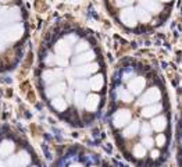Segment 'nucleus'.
I'll return each mask as SVG.
<instances>
[{
	"label": "nucleus",
	"mask_w": 182,
	"mask_h": 167,
	"mask_svg": "<svg viewBox=\"0 0 182 167\" xmlns=\"http://www.w3.org/2000/svg\"><path fill=\"white\" fill-rule=\"evenodd\" d=\"M131 121V110L128 107H118L117 110L113 113V117H111V123L113 127L115 130H122L126 124H129Z\"/></svg>",
	"instance_id": "f257e3e1"
},
{
	"label": "nucleus",
	"mask_w": 182,
	"mask_h": 167,
	"mask_svg": "<svg viewBox=\"0 0 182 167\" xmlns=\"http://www.w3.org/2000/svg\"><path fill=\"white\" fill-rule=\"evenodd\" d=\"M118 18L121 21L122 25H125L129 29H133L139 25V21H138V15H136V10L135 7H125V8H121V11L118 14Z\"/></svg>",
	"instance_id": "f03ea898"
},
{
	"label": "nucleus",
	"mask_w": 182,
	"mask_h": 167,
	"mask_svg": "<svg viewBox=\"0 0 182 167\" xmlns=\"http://www.w3.org/2000/svg\"><path fill=\"white\" fill-rule=\"evenodd\" d=\"M65 167H104V166L100 164L99 160L96 157H93L92 155L85 156L84 160H79L78 155H74V156H71L70 159L67 160Z\"/></svg>",
	"instance_id": "7ed1b4c3"
},
{
	"label": "nucleus",
	"mask_w": 182,
	"mask_h": 167,
	"mask_svg": "<svg viewBox=\"0 0 182 167\" xmlns=\"http://www.w3.org/2000/svg\"><path fill=\"white\" fill-rule=\"evenodd\" d=\"M42 79H43V82L47 84V85H53V84H56V82H60V81L64 79V70L61 67L46 70L42 74Z\"/></svg>",
	"instance_id": "20e7f679"
},
{
	"label": "nucleus",
	"mask_w": 182,
	"mask_h": 167,
	"mask_svg": "<svg viewBox=\"0 0 182 167\" xmlns=\"http://www.w3.org/2000/svg\"><path fill=\"white\" fill-rule=\"evenodd\" d=\"M138 6L143 7L146 11L153 15V18L156 17H159L161 13H163V4H161V1L159 0H139V4Z\"/></svg>",
	"instance_id": "39448f33"
},
{
	"label": "nucleus",
	"mask_w": 182,
	"mask_h": 167,
	"mask_svg": "<svg viewBox=\"0 0 182 167\" xmlns=\"http://www.w3.org/2000/svg\"><path fill=\"white\" fill-rule=\"evenodd\" d=\"M22 32H24L22 24H14V25L4 28L1 31V35L4 36L6 41H17V39H20L22 36Z\"/></svg>",
	"instance_id": "423d86ee"
},
{
	"label": "nucleus",
	"mask_w": 182,
	"mask_h": 167,
	"mask_svg": "<svg viewBox=\"0 0 182 167\" xmlns=\"http://www.w3.org/2000/svg\"><path fill=\"white\" fill-rule=\"evenodd\" d=\"M21 18V13L20 10L14 7V8H8V10H3L0 13V25H6V24H13L15 21Z\"/></svg>",
	"instance_id": "0eeeda50"
},
{
	"label": "nucleus",
	"mask_w": 182,
	"mask_h": 167,
	"mask_svg": "<svg viewBox=\"0 0 182 167\" xmlns=\"http://www.w3.org/2000/svg\"><path fill=\"white\" fill-rule=\"evenodd\" d=\"M96 60V52L93 49H89V50H85V52H81V53H75V56L71 59V64H85V63H91Z\"/></svg>",
	"instance_id": "6e6552de"
},
{
	"label": "nucleus",
	"mask_w": 182,
	"mask_h": 167,
	"mask_svg": "<svg viewBox=\"0 0 182 167\" xmlns=\"http://www.w3.org/2000/svg\"><path fill=\"white\" fill-rule=\"evenodd\" d=\"M68 89V85L65 81H60V82H56L53 85H50L49 88L46 89V95L53 99V97H57V96H63L65 95V92Z\"/></svg>",
	"instance_id": "1a4fd4ad"
},
{
	"label": "nucleus",
	"mask_w": 182,
	"mask_h": 167,
	"mask_svg": "<svg viewBox=\"0 0 182 167\" xmlns=\"http://www.w3.org/2000/svg\"><path fill=\"white\" fill-rule=\"evenodd\" d=\"M72 46H74V45L68 43V42L63 38V39L56 42V45H54V53L58 56H63V57H71L72 52H74Z\"/></svg>",
	"instance_id": "9d476101"
},
{
	"label": "nucleus",
	"mask_w": 182,
	"mask_h": 167,
	"mask_svg": "<svg viewBox=\"0 0 182 167\" xmlns=\"http://www.w3.org/2000/svg\"><path fill=\"white\" fill-rule=\"evenodd\" d=\"M100 95L99 93H91L88 99H86V104H85V111L89 113V114H93L96 113L100 106Z\"/></svg>",
	"instance_id": "9b49d317"
},
{
	"label": "nucleus",
	"mask_w": 182,
	"mask_h": 167,
	"mask_svg": "<svg viewBox=\"0 0 182 167\" xmlns=\"http://www.w3.org/2000/svg\"><path fill=\"white\" fill-rule=\"evenodd\" d=\"M50 103H52V107L56 111H58V113H64V111H67V109H68V102H67L65 97H63V96L53 97Z\"/></svg>",
	"instance_id": "f8f14e48"
},
{
	"label": "nucleus",
	"mask_w": 182,
	"mask_h": 167,
	"mask_svg": "<svg viewBox=\"0 0 182 167\" xmlns=\"http://www.w3.org/2000/svg\"><path fill=\"white\" fill-rule=\"evenodd\" d=\"M91 86H92V90L96 92V93H99L100 90L103 89V86H104V77H103V74L98 72V74H95V75L92 77Z\"/></svg>",
	"instance_id": "ddd939ff"
},
{
	"label": "nucleus",
	"mask_w": 182,
	"mask_h": 167,
	"mask_svg": "<svg viewBox=\"0 0 182 167\" xmlns=\"http://www.w3.org/2000/svg\"><path fill=\"white\" fill-rule=\"evenodd\" d=\"M14 149V144L11 141H3L0 145V157H6Z\"/></svg>",
	"instance_id": "4468645a"
},
{
	"label": "nucleus",
	"mask_w": 182,
	"mask_h": 167,
	"mask_svg": "<svg viewBox=\"0 0 182 167\" xmlns=\"http://www.w3.org/2000/svg\"><path fill=\"white\" fill-rule=\"evenodd\" d=\"M178 160H179V167H182V121H181V130L178 134Z\"/></svg>",
	"instance_id": "2eb2a0df"
},
{
	"label": "nucleus",
	"mask_w": 182,
	"mask_h": 167,
	"mask_svg": "<svg viewBox=\"0 0 182 167\" xmlns=\"http://www.w3.org/2000/svg\"><path fill=\"white\" fill-rule=\"evenodd\" d=\"M135 0H115V4L118 7H122V8H125V7H131L132 6V3Z\"/></svg>",
	"instance_id": "dca6fc26"
},
{
	"label": "nucleus",
	"mask_w": 182,
	"mask_h": 167,
	"mask_svg": "<svg viewBox=\"0 0 182 167\" xmlns=\"http://www.w3.org/2000/svg\"><path fill=\"white\" fill-rule=\"evenodd\" d=\"M4 48H6V39L3 35H0V52L4 50Z\"/></svg>",
	"instance_id": "f3484780"
},
{
	"label": "nucleus",
	"mask_w": 182,
	"mask_h": 167,
	"mask_svg": "<svg viewBox=\"0 0 182 167\" xmlns=\"http://www.w3.org/2000/svg\"><path fill=\"white\" fill-rule=\"evenodd\" d=\"M159 1H161V3H168V1H171V0H159Z\"/></svg>",
	"instance_id": "a211bd4d"
},
{
	"label": "nucleus",
	"mask_w": 182,
	"mask_h": 167,
	"mask_svg": "<svg viewBox=\"0 0 182 167\" xmlns=\"http://www.w3.org/2000/svg\"><path fill=\"white\" fill-rule=\"evenodd\" d=\"M0 1H8V0H0Z\"/></svg>",
	"instance_id": "6ab92c4d"
},
{
	"label": "nucleus",
	"mask_w": 182,
	"mask_h": 167,
	"mask_svg": "<svg viewBox=\"0 0 182 167\" xmlns=\"http://www.w3.org/2000/svg\"><path fill=\"white\" fill-rule=\"evenodd\" d=\"M0 167H4V166H3V164H1V163H0Z\"/></svg>",
	"instance_id": "aec40b11"
},
{
	"label": "nucleus",
	"mask_w": 182,
	"mask_h": 167,
	"mask_svg": "<svg viewBox=\"0 0 182 167\" xmlns=\"http://www.w3.org/2000/svg\"><path fill=\"white\" fill-rule=\"evenodd\" d=\"M0 13H1V8H0Z\"/></svg>",
	"instance_id": "412c9836"
}]
</instances>
